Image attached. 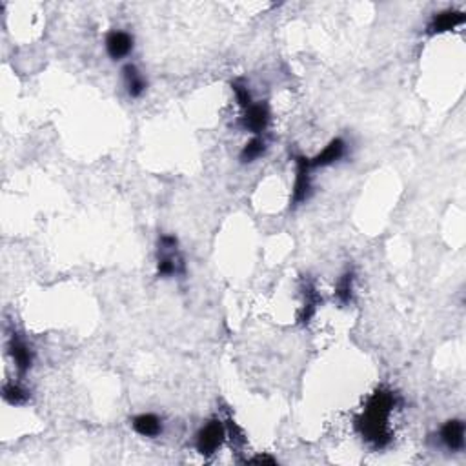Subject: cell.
I'll list each match as a JSON object with an SVG mask.
<instances>
[{
    "instance_id": "8fae6325",
    "label": "cell",
    "mask_w": 466,
    "mask_h": 466,
    "mask_svg": "<svg viewBox=\"0 0 466 466\" xmlns=\"http://www.w3.org/2000/svg\"><path fill=\"white\" fill-rule=\"evenodd\" d=\"M131 426L143 437H157L162 432V421L155 414H140L133 417Z\"/></svg>"
},
{
    "instance_id": "8992f818",
    "label": "cell",
    "mask_w": 466,
    "mask_h": 466,
    "mask_svg": "<svg viewBox=\"0 0 466 466\" xmlns=\"http://www.w3.org/2000/svg\"><path fill=\"white\" fill-rule=\"evenodd\" d=\"M441 441L450 452H459L465 446V423L459 419L448 421L441 428Z\"/></svg>"
},
{
    "instance_id": "6da1fadb",
    "label": "cell",
    "mask_w": 466,
    "mask_h": 466,
    "mask_svg": "<svg viewBox=\"0 0 466 466\" xmlns=\"http://www.w3.org/2000/svg\"><path fill=\"white\" fill-rule=\"evenodd\" d=\"M395 407V395L392 392L379 390L368 401V407L363 412V416L357 419L363 439H366L375 448H384L390 443V432H388V419Z\"/></svg>"
},
{
    "instance_id": "9c48e42d",
    "label": "cell",
    "mask_w": 466,
    "mask_h": 466,
    "mask_svg": "<svg viewBox=\"0 0 466 466\" xmlns=\"http://www.w3.org/2000/svg\"><path fill=\"white\" fill-rule=\"evenodd\" d=\"M10 354L15 361V366L19 370L20 374H26L29 372L33 365V351L29 350V347L20 337L13 335L10 341Z\"/></svg>"
},
{
    "instance_id": "ba28073f",
    "label": "cell",
    "mask_w": 466,
    "mask_h": 466,
    "mask_svg": "<svg viewBox=\"0 0 466 466\" xmlns=\"http://www.w3.org/2000/svg\"><path fill=\"white\" fill-rule=\"evenodd\" d=\"M344 150H347V144H344V140L333 139L332 143L328 144L326 148L323 150V152L319 153V155H315L314 159H310V164H312V168L330 166V164H333V162L341 161L342 155H344Z\"/></svg>"
},
{
    "instance_id": "2e32d148",
    "label": "cell",
    "mask_w": 466,
    "mask_h": 466,
    "mask_svg": "<svg viewBox=\"0 0 466 466\" xmlns=\"http://www.w3.org/2000/svg\"><path fill=\"white\" fill-rule=\"evenodd\" d=\"M231 89H233V93H235L237 102H239L240 106L245 108V110H248V108L254 104V102H252V95H249L248 88H246L242 82H239V80L231 82Z\"/></svg>"
},
{
    "instance_id": "277c9868",
    "label": "cell",
    "mask_w": 466,
    "mask_h": 466,
    "mask_svg": "<svg viewBox=\"0 0 466 466\" xmlns=\"http://www.w3.org/2000/svg\"><path fill=\"white\" fill-rule=\"evenodd\" d=\"M270 124V110L266 104L259 102V104H252L246 110V115L242 119V126L252 133H261L268 128Z\"/></svg>"
},
{
    "instance_id": "7a4b0ae2",
    "label": "cell",
    "mask_w": 466,
    "mask_h": 466,
    "mask_svg": "<svg viewBox=\"0 0 466 466\" xmlns=\"http://www.w3.org/2000/svg\"><path fill=\"white\" fill-rule=\"evenodd\" d=\"M224 435H226V430L221 421L213 419L210 421L208 425L203 426L201 432L197 434V441H195V446H197L198 453L203 456H212L219 450V446L224 441Z\"/></svg>"
},
{
    "instance_id": "e0dca14e",
    "label": "cell",
    "mask_w": 466,
    "mask_h": 466,
    "mask_svg": "<svg viewBox=\"0 0 466 466\" xmlns=\"http://www.w3.org/2000/svg\"><path fill=\"white\" fill-rule=\"evenodd\" d=\"M249 463H270V465H273V459H270V457H255V459H252Z\"/></svg>"
},
{
    "instance_id": "3957f363",
    "label": "cell",
    "mask_w": 466,
    "mask_h": 466,
    "mask_svg": "<svg viewBox=\"0 0 466 466\" xmlns=\"http://www.w3.org/2000/svg\"><path fill=\"white\" fill-rule=\"evenodd\" d=\"M310 159L297 157L296 159V184H293V191H291V208L300 206L306 203L312 194V180H310Z\"/></svg>"
},
{
    "instance_id": "5b68a950",
    "label": "cell",
    "mask_w": 466,
    "mask_h": 466,
    "mask_svg": "<svg viewBox=\"0 0 466 466\" xmlns=\"http://www.w3.org/2000/svg\"><path fill=\"white\" fill-rule=\"evenodd\" d=\"M106 50L113 60L124 59L133 50V37L126 31H111L106 37Z\"/></svg>"
},
{
    "instance_id": "4fadbf2b",
    "label": "cell",
    "mask_w": 466,
    "mask_h": 466,
    "mask_svg": "<svg viewBox=\"0 0 466 466\" xmlns=\"http://www.w3.org/2000/svg\"><path fill=\"white\" fill-rule=\"evenodd\" d=\"M305 308H303V314H300V323H310V319L315 315V310H317L319 305V296L317 291H315L314 284H306L305 288Z\"/></svg>"
},
{
    "instance_id": "9a60e30c",
    "label": "cell",
    "mask_w": 466,
    "mask_h": 466,
    "mask_svg": "<svg viewBox=\"0 0 466 466\" xmlns=\"http://www.w3.org/2000/svg\"><path fill=\"white\" fill-rule=\"evenodd\" d=\"M2 397H4V401L10 402V405H24V402L28 401L29 395L20 384L8 383L4 386V390H2Z\"/></svg>"
},
{
    "instance_id": "7c38bea8",
    "label": "cell",
    "mask_w": 466,
    "mask_h": 466,
    "mask_svg": "<svg viewBox=\"0 0 466 466\" xmlns=\"http://www.w3.org/2000/svg\"><path fill=\"white\" fill-rule=\"evenodd\" d=\"M264 152H266V143L263 137H254L240 152V162H245V164L255 162L259 157H263Z\"/></svg>"
},
{
    "instance_id": "5bb4252c",
    "label": "cell",
    "mask_w": 466,
    "mask_h": 466,
    "mask_svg": "<svg viewBox=\"0 0 466 466\" xmlns=\"http://www.w3.org/2000/svg\"><path fill=\"white\" fill-rule=\"evenodd\" d=\"M335 296L341 300L342 305H348L354 296V272H347L339 279L337 282V290H335Z\"/></svg>"
},
{
    "instance_id": "52a82bcc",
    "label": "cell",
    "mask_w": 466,
    "mask_h": 466,
    "mask_svg": "<svg viewBox=\"0 0 466 466\" xmlns=\"http://www.w3.org/2000/svg\"><path fill=\"white\" fill-rule=\"evenodd\" d=\"M465 22V13L463 11L448 10L443 13H437L428 24V35H437V33H446L456 29L457 26H461Z\"/></svg>"
},
{
    "instance_id": "30bf717a",
    "label": "cell",
    "mask_w": 466,
    "mask_h": 466,
    "mask_svg": "<svg viewBox=\"0 0 466 466\" xmlns=\"http://www.w3.org/2000/svg\"><path fill=\"white\" fill-rule=\"evenodd\" d=\"M122 73H124V84L128 95L131 99H139L140 95L146 92V88H148V82H146V79L143 77V73H140V71L137 70V66L133 64H126Z\"/></svg>"
}]
</instances>
